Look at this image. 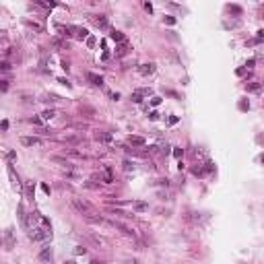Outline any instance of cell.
<instances>
[{
	"instance_id": "1",
	"label": "cell",
	"mask_w": 264,
	"mask_h": 264,
	"mask_svg": "<svg viewBox=\"0 0 264 264\" xmlns=\"http://www.w3.org/2000/svg\"><path fill=\"white\" fill-rule=\"evenodd\" d=\"M72 202V207L79 210L80 215H89V213H93V207L89 204V202H85V200H80V198H72L70 200Z\"/></svg>"
},
{
	"instance_id": "2",
	"label": "cell",
	"mask_w": 264,
	"mask_h": 264,
	"mask_svg": "<svg viewBox=\"0 0 264 264\" xmlns=\"http://www.w3.org/2000/svg\"><path fill=\"white\" fill-rule=\"evenodd\" d=\"M138 72H140L142 77H149V74L155 72V64H140V66H138Z\"/></svg>"
},
{
	"instance_id": "3",
	"label": "cell",
	"mask_w": 264,
	"mask_h": 264,
	"mask_svg": "<svg viewBox=\"0 0 264 264\" xmlns=\"http://www.w3.org/2000/svg\"><path fill=\"white\" fill-rule=\"evenodd\" d=\"M109 225H112V227H118V229L122 231L124 235H132V237H134V231L130 229V227H126V225H122L120 221H114V223H109Z\"/></svg>"
},
{
	"instance_id": "4",
	"label": "cell",
	"mask_w": 264,
	"mask_h": 264,
	"mask_svg": "<svg viewBox=\"0 0 264 264\" xmlns=\"http://www.w3.org/2000/svg\"><path fill=\"white\" fill-rule=\"evenodd\" d=\"M8 178H11L12 186H15L17 190H21V182H19V178H17V173H15V169H12V165H8Z\"/></svg>"
},
{
	"instance_id": "5",
	"label": "cell",
	"mask_w": 264,
	"mask_h": 264,
	"mask_svg": "<svg viewBox=\"0 0 264 264\" xmlns=\"http://www.w3.org/2000/svg\"><path fill=\"white\" fill-rule=\"evenodd\" d=\"M4 246H6V250H11L12 246H15V237H12V229H6V233H4Z\"/></svg>"
},
{
	"instance_id": "6",
	"label": "cell",
	"mask_w": 264,
	"mask_h": 264,
	"mask_svg": "<svg viewBox=\"0 0 264 264\" xmlns=\"http://www.w3.org/2000/svg\"><path fill=\"white\" fill-rule=\"evenodd\" d=\"M87 79L91 80L93 85H97V87H101V85H103V77H99V74H95V72H89V74H87Z\"/></svg>"
},
{
	"instance_id": "7",
	"label": "cell",
	"mask_w": 264,
	"mask_h": 264,
	"mask_svg": "<svg viewBox=\"0 0 264 264\" xmlns=\"http://www.w3.org/2000/svg\"><path fill=\"white\" fill-rule=\"evenodd\" d=\"M21 142H23L25 147H33V145H39V138L37 136H23Z\"/></svg>"
},
{
	"instance_id": "8",
	"label": "cell",
	"mask_w": 264,
	"mask_h": 264,
	"mask_svg": "<svg viewBox=\"0 0 264 264\" xmlns=\"http://www.w3.org/2000/svg\"><path fill=\"white\" fill-rule=\"evenodd\" d=\"M128 142H130L132 147H142V145H145V138L142 136H128Z\"/></svg>"
},
{
	"instance_id": "9",
	"label": "cell",
	"mask_w": 264,
	"mask_h": 264,
	"mask_svg": "<svg viewBox=\"0 0 264 264\" xmlns=\"http://www.w3.org/2000/svg\"><path fill=\"white\" fill-rule=\"evenodd\" d=\"M103 182H105V184H114V173H112L109 167H105V169H103Z\"/></svg>"
},
{
	"instance_id": "10",
	"label": "cell",
	"mask_w": 264,
	"mask_h": 264,
	"mask_svg": "<svg viewBox=\"0 0 264 264\" xmlns=\"http://www.w3.org/2000/svg\"><path fill=\"white\" fill-rule=\"evenodd\" d=\"M93 21H95V25H97V27H107V19H105L103 15H97V17H95V19H93Z\"/></svg>"
},
{
	"instance_id": "11",
	"label": "cell",
	"mask_w": 264,
	"mask_h": 264,
	"mask_svg": "<svg viewBox=\"0 0 264 264\" xmlns=\"http://www.w3.org/2000/svg\"><path fill=\"white\" fill-rule=\"evenodd\" d=\"M39 260H44V262H47V260H52V250H50V248H46V250H41V252H39Z\"/></svg>"
},
{
	"instance_id": "12",
	"label": "cell",
	"mask_w": 264,
	"mask_h": 264,
	"mask_svg": "<svg viewBox=\"0 0 264 264\" xmlns=\"http://www.w3.org/2000/svg\"><path fill=\"white\" fill-rule=\"evenodd\" d=\"M109 37H112L114 41H124V33H122V31H112Z\"/></svg>"
},
{
	"instance_id": "13",
	"label": "cell",
	"mask_w": 264,
	"mask_h": 264,
	"mask_svg": "<svg viewBox=\"0 0 264 264\" xmlns=\"http://www.w3.org/2000/svg\"><path fill=\"white\" fill-rule=\"evenodd\" d=\"M132 207H134V210H138V213H142V210H147V202H134V204H132Z\"/></svg>"
},
{
	"instance_id": "14",
	"label": "cell",
	"mask_w": 264,
	"mask_h": 264,
	"mask_svg": "<svg viewBox=\"0 0 264 264\" xmlns=\"http://www.w3.org/2000/svg\"><path fill=\"white\" fill-rule=\"evenodd\" d=\"M54 116H56V112H54V109H46V112L41 114V118H44V120H52Z\"/></svg>"
},
{
	"instance_id": "15",
	"label": "cell",
	"mask_w": 264,
	"mask_h": 264,
	"mask_svg": "<svg viewBox=\"0 0 264 264\" xmlns=\"http://www.w3.org/2000/svg\"><path fill=\"white\" fill-rule=\"evenodd\" d=\"M97 140H103V142H109V140H112V134H105V132H99V134H97Z\"/></svg>"
},
{
	"instance_id": "16",
	"label": "cell",
	"mask_w": 264,
	"mask_h": 264,
	"mask_svg": "<svg viewBox=\"0 0 264 264\" xmlns=\"http://www.w3.org/2000/svg\"><path fill=\"white\" fill-rule=\"evenodd\" d=\"M11 68H12L11 62H6V60H4V62H0V70H2V72H8Z\"/></svg>"
},
{
	"instance_id": "17",
	"label": "cell",
	"mask_w": 264,
	"mask_h": 264,
	"mask_svg": "<svg viewBox=\"0 0 264 264\" xmlns=\"http://www.w3.org/2000/svg\"><path fill=\"white\" fill-rule=\"evenodd\" d=\"M132 101H134V103H140V101H142V95H140V91L132 93Z\"/></svg>"
},
{
	"instance_id": "18",
	"label": "cell",
	"mask_w": 264,
	"mask_h": 264,
	"mask_svg": "<svg viewBox=\"0 0 264 264\" xmlns=\"http://www.w3.org/2000/svg\"><path fill=\"white\" fill-rule=\"evenodd\" d=\"M74 31H77V37H80V39H83V37H87V33H89L87 29H74Z\"/></svg>"
},
{
	"instance_id": "19",
	"label": "cell",
	"mask_w": 264,
	"mask_h": 264,
	"mask_svg": "<svg viewBox=\"0 0 264 264\" xmlns=\"http://www.w3.org/2000/svg\"><path fill=\"white\" fill-rule=\"evenodd\" d=\"M0 91H2V93L8 91V83H6V80H0Z\"/></svg>"
},
{
	"instance_id": "20",
	"label": "cell",
	"mask_w": 264,
	"mask_h": 264,
	"mask_svg": "<svg viewBox=\"0 0 264 264\" xmlns=\"http://www.w3.org/2000/svg\"><path fill=\"white\" fill-rule=\"evenodd\" d=\"M248 89H250V91H258V89H260V85H258V83H254V85H250Z\"/></svg>"
},
{
	"instance_id": "21",
	"label": "cell",
	"mask_w": 264,
	"mask_h": 264,
	"mask_svg": "<svg viewBox=\"0 0 264 264\" xmlns=\"http://www.w3.org/2000/svg\"><path fill=\"white\" fill-rule=\"evenodd\" d=\"M151 103H153V105H159L161 103V97H153V99H151Z\"/></svg>"
},
{
	"instance_id": "22",
	"label": "cell",
	"mask_w": 264,
	"mask_h": 264,
	"mask_svg": "<svg viewBox=\"0 0 264 264\" xmlns=\"http://www.w3.org/2000/svg\"><path fill=\"white\" fill-rule=\"evenodd\" d=\"M165 23H167V25H173V23H175V19H173V17H165Z\"/></svg>"
},
{
	"instance_id": "23",
	"label": "cell",
	"mask_w": 264,
	"mask_h": 264,
	"mask_svg": "<svg viewBox=\"0 0 264 264\" xmlns=\"http://www.w3.org/2000/svg\"><path fill=\"white\" fill-rule=\"evenodd\" d=\"M87 46H89V47L95 46V37H89V39H87Z\"/></svg>"
},
{
	"instance_id": "24",
	"label": "cell",
	"mask_w": 264,
	"mask_h": 264,
	"mask_svg": "<svg viewBox=\"0 0 264 264\" xmlns=\"http://www.w3.org/2000/svg\"><path fill=\"white\" fill-rule=\"evenodd\" d=\"M41 190H44L46 194H50V192H52V190H50V186H47V184H41Z\"/></svg>"
},
{
	"instance_id": "25",
	"label": "cell",
	"mask_w": 264,
	"mask_h": 264,
	"mask_svg": "<svg viewBox=\"0 0 264 264\" xmlns=\"http://www.w3.org/2000/svg\"><path fill=\"white\" fill-rule=\"evenodd\" d=\"M173 155H175V157H182V155H184V151H182V149H175V151H173Z\"/></svg>"
},
{
	"instance_id": "26",
	"label": "cell",
	"mask_w": 264,
	"mask_h": 264,
	"mask_svg": "<svg viewBox=\"0 0 264 264\" xmlns=\"http://www.w3.org/2000/svg\"><path fill=\"white\" fill-rule=\"evenodd\" d=\"M124 169H128V171L132 169V163H130V161H124Z\"/></svg>"
},
{
	"instance_id": "27",
	"label": "cell",
	"mask_w": 264,
	"mask_h": 264,
	"mask_svg": "<svg viewBox=\"0 0 264 264\" xmlns=\"http://www.w3.org/2000/svg\"><path fill=\"white\" fill-rule=\"evenodd\" d=\"M204 171H213V163H210V161H208V163H207V167H204Z\"/></svg>"
},
{
	"instance_id": "28",
	"label": "cell",
	"mask_w": 264,
	"mask_h": 264,
	"mask_svg": "<svg viewBox=\"0 0 264 264\" xmlns=\"http://www.w3.org/2000/svg\"><path fill=\"white\" fill-rule=\"evenodd\" d=\"M145 8H147L149 12H153V6H151V2H145Z\"/></svg>"
},
{
	"instance_id": "29",
	"label": "cell",
	"mask_w": 264,
	"mask_h": 264,
	"mask_svg": "<svg viewBox=\"0 0 264 264\" xmlns=\"http://www.w3.org/2000/svg\"><path fill=\"white\" fill-rule=\"evenodd\" d=\"M47 4H50V6H56V2H54V0H46Z\"/></svg>"
}]
</instances>
